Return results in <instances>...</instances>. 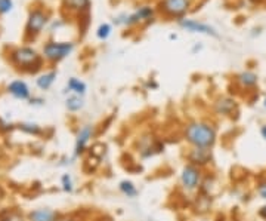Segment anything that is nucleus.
Here are the masks:
<instances>
[{
  "label": "nucleus",
  "mask_w": 266,
  "mask_h": 221,
  "mask_svg": "<svg viewBox=\"0 0 266 221\" xmlns=\"http://www.w3.org/2000/svg\"><path fill=\"white\" fill-rule=\"evenodd\" d=\"M55 79H56V72H49V73H45V74H42V76L37 79V86H39L40 89L46 91V89H49V88L53 85Z\"/></svg>",
  "instance_id": "obj_19"
},
{
  "label": "nucleus",
  "mask_w": 266,
  "mask_h": 221,
  "mask_svg": "<svg viewBox=\"0 0 266 221\" xmlns=\"http://www.w3.org/2000/svg\"><path fill=\"white\" fill-rule=\"evenodd\" d=\"M46 22H48V15H46L43 10H39V9L33 10V12L30 13V16H28L27 33H28V34H33V36L39 34V33L43 30V27L46 25Z\"/></svg>",
  "instance_id": "obj_10"
},
{
  "label": "nucleus",
  "mask_w": 266,
  "mask_h": 221,
  "mask_svg": "<svg viewBox=\"0 0 266 221\" xmlns=\"http://www.w3.org/2000/svg\"><path fill=\"white\" fill-rule=\"evenodd\" d=\"M88 91V86L83 80L77 79V77H71L67 83V91L65 92H70V94H74V95H80V97H85Z\"/></svg>",
  "instance_id": "obj_17"
},
{
  "label": "nucleus",
  "mask_w": 266,
  "mask_h": 221,
  "mask_svg": "<svg viewBox=\"0 0 266 221\" xmlns=\"http://www.w3.org/2000/svg\"><path fill=\"white\" fill-rule=\"evenodd\" d=\"M235 82H237L241 88H244V89H252V88H255V86L258 85L259 77H258V74L253 73V72H243V73L237 74Z\"/></svg>",
  "instance_id": "obj_15"
},
{
  "label": "nucleus",
  "mask_w": 266,
  "mask_h": 221,
  "mask_svg": "<svg viewBox=\"0 0 266 221\" xmlns=\"http://www.w3.org/2000/svg\"><path fill=\"white\" fill-rule=\"evenodd\" d=\"M179 25L182 28H186L188 31L191 33H200V34H207V36H213V37H217V31L210 27L209 24H204V22H200L197 19H180L179 21Z\"/></svg>",
  "instance_id": "obj_11"
},
{
  "label": "nucleus",
  "mask_w": 266,
  "mask_h": 221,
  "mask_svg": "<svg viewBox=\"0 0 266 221\" xmlns=\"http://www.w3.org/2000/svg\"><path fill=\"white\" fill-rule=\"evenodd\" d=\"M185 160H186V163H191L194 166L204 169L213 162V148L191 147L185 153Z\"/></svg>",
  "instance_id": "obj_7"
},
{
  "label": "nucleus",
  "mask_w": 266,
  "mask_h": 221,
  "mask_svg": "<svg viewBox=\"0 0 266 221\" xmlns=\"http://www.w3.org/2000/svg\"><path fill=\"white\" fill-rule=\"evenodd\" d=\"M135 148L141 160H148L164 151V143L154 134L145 132L141 137H138L135 143Z\"/></svg>",
  "instance_id": "obj_2"
},
{
  "label": "nucleus",
  "mask_w": 266,
  "mask_h": 221,
  "mask_svg": "<svg viewBox=\"0 0 266 221\" xmlns=\"http://www.w3.org/2000/svg\"><path fill=\"white\" fill-rule=\"evenodd\" d=\"M118 192H120L123 196L129 198V199H135V198H138V195H139V190H138L136 184H135L132 180H121V181L118 183Z\"/></svg>",
  "instance_id": "obj_16"
},
{
  "label": "nucleus",
  "mask_w": 266,
  "mask_h": 221,
  "mask_svg": "<svg viewBox=\"0 0 266 221\" xmlns=\"http://www.w3.org/2000/svg\"><path fill=\"white\" fill-rule=\"evenodd\" d=\"M96 137V128L95 125H82L76 134V143H74V157H80L85 153H88L89 146Z\"/></svg>",
  "instance_id": "obj_5"
},
{
  "label": "nucleus",
  "mask_w": 266,
  "mask_h": 221,
  "mask_svg": "<svg viewBox=\"0 0 266 221\" xmlns=\"http://www.w3.org/2000/svg\"><path fill=\"white\" fill-rule=\"evenodd\" d=\"M30 221H59V214L51 208H39L28 214Z\"/></svg>",
  "instance_id": "obj_13"
},
{
  "label": "nucleus",
  "mask_w": 266,
  "mask_h": 221,
  "mask_svg": "<svg viewBox=\"0 0 266 221\" xmlns=\"http://www.w3.org/2000/svg\"><path fill=\"white\" fill-rule=\"evenodd\" d=\"M109 34H111V25H109V24H101L99 28H98V31H96L98 39L105 40V39H108Z\"/></svg>",
  "instance_id": "obj_23"
},
{
  "label": "nucleus",
  "mask_w": 266,
  "mask_h": 221,
  "mask_svg": "<svg viewBox=\"0 0 266 221\" xmlns=\"http://www.w3.org/2000/svg\"><path fill=\"white\" fill-rule=\"evenodd\" d=\"M10 58L19 69L25 72H36L40 69L42 64L40 55L33 48H19L12 52Z\"/></svg>",
  "instance_id": "obj_4"
},
{
  "label": "nucleus",
  "mask_w": 266,
  "mask_h": 221,
  "mask_svg": "<svg viewBox=\"0 0 266 221\" xmlns=\"http://www.w3.org/2000/svg\"><path fill=\"white\" fill-rule=\"evenodd\" d=\"M182 138L191 147L213 148L217 143V128L207 120H191L183 126Z\"/></svg>",
  "instance_id": "obj_1"
},
{
  "label": "nucleus",
  "mask_w": 266,
  "mask_h": 221,
  "mask_svg": "<svg viewBox=\"0 0 266 221\" xmlns=\"http://www.w3.org/2000/svg\"><path fill=\"white\" fill-rule=\"evenodd\" d=\"M258 193L264 201H266V181H261L258 184Z\"/></svg>",
  "instance_id": "obj_25"
},
{
  "label": "nucleus",
  "mask_w": 266,
  "mask_h": 221,
  "mask_svg": "<svg viewBox=\"0 0 266 221\" xmlns=\"http://www.w3.org/2000/svg\"><path fill=\"white\" fill-rule=\"evenodd\" d=\"M7 91L18 100H27L30 97V88L24 80H13L12 83H9Z\"/></svg>",
  "instance_id": "obj_14"
},
{
  "label": "nucleus",
  "mask_w": 266,
  "mask_h": 221,
  "mask_svg": "<svg viewBox=\"0 0 266 221\" xmlns=\"http://www.w3.org/2000/svg\"><path fill=\"white\" fill-rule=\"evenodd\" d=\"M259 217H261L262 220L266 221V204L259 210Z\"/></svg>",
  "instance_id": "obj_26"
},
{
  "label": "nucleus",
  "mask_w": 266,
  "mask_h": 221,
  "mask_svg": "<svg viewBox=\"0 0 266 221\" xmlns=\"http://www.w3.org/2000/svg\"><path fill=\"white\" fill-rule=\"evenodd\" d=\"M62 221H74V220H62Z\"/></svg>",
  "instance_id": "obj_29"
},
{
  "label": "nucleus",
  "mask_w": 266,
  "mask_h": 221,
  "mask_svg": "<svg viewBox=\"0 0 266 221\" xmlns=\"http://www.w3.org/2000/svg\"><path fill=\"white\" fill-rule=\"evenodd\" d=\"M65 107H67V110L71 111V113H77V111H80L85 107V100L80 95L71 94L65 101Z\"/></svg>",
  "instance_id": "obj_18"
},
{
  "label": "nucleus",
  "mask_w": 266,
  "mask_h": 221,
  "mask_svg": "<svg viewBox=\"0 0 266 221\" xmlns=\"http://www.w3.org/2000/svg\"><path fill=\"white\" fill-rule=\"evenodd\" d=\"M261 135H262V138L266 141V125H264V126L261 128Z\"/></svg>",
  "instance_id": "obj_27"
},
{
  "label": "nucleus",
  "mask_w": 266,
  "mask_h": 221,
  "mask_svg": "<svg viewBox=\"0 0 266 221\" xmlns=\"http://www.w3.org/2000/svg\"><path fill=\"white\" fill-rule=\"evenodd\" d=\"M191 7V0H161L160 9L167 16H182Z\"/></svg>",
  "instance_id": "obj_8"
},
{
  "label": "nucleus",
  "mask_w": 266,
  "mask_h": 221,
  "mask_svg": "<svg viewBox=\"0 0 266 221\" xmlns=\"http://www.w3.org/2000/svg\"><path fill=\"white\" fill-rule=\"evenodd\" d=\"M153 15H154V9H153V7H150V6H144V7H139V9H138L135 13L124 16V19H121V21H117V24L135 25V24H139V22H142L144 19H150Z\"/></svg>",
  "instance_id": "obj_12"
},
{
  "label": "nucleus",
  "mask_w": 266,
  "mask_h": 221,
  "mask_svg": "<svg viewBox=\"0 0 266 221\" xmlns=\"http://www.w3.org/2000/svg\"><path fill=\"white\" fill-rule=\"evenodd\" d=\"M213 110L217 116H222V117H232L234 114L238 113V103L232 98V97H222L219 98L214 106H213Z\"/></svg>",
  "instance_id": "obj_9"
},
{
  "label": "nucleus",
  "mask_w": 266,
  "mask_h": 221,
  "mask_svg": "<svg viewBox=\"0 0 266 221\" xmlns=\"http://www.w3.org/2000/svg\"><path fill=\"white\" fill-rule=\"evenodd\" d=\"M12 9V0H0V12L6 13Z\"/></svg>",
  "instance_id": "obj_24"
},
{
  "label": "nucleus",
  "mask_w": 266,
  "mask_h": 221,
  "mask_svg": "<svg viewBox=\"0 0 266 221\" xmlns=\"http://www.w3.org/2000/svg\"><path fill=\"white\" fill-rule=\"evenodd\" d=\"M264 104H265V109H266V98H265V103H264Z\"/></svg>",
  "instance_id": "obj_28"
},
{
  "label": "nucleus",
  "mask_w": 266,
  "mask_h": 221,
  "mask_svg": "<svg viewBox=\"0 0 266 221\" xmlns=\"http://www.w3.org/2000/svg\"><path fill=\"white\" fill-rule=\"evenodd\" d=\"M64 4L71 10H88L90 7V0H64Z\"/></svg>",
  "instance_id": "obj_20"
},
{
  "label": "nucleus",
  "mask_w": 266,
  "mask_h": 221,
  "mask_svg": "<svg viewBox=\"0 0 266 221\" xmlns=\"http://www.w3.org/2000/svg\"><path fill=\"white\" fill-rule=\"evenodd\" d=\"M204 169L194 166L191 163H185L179 174V184L185 193H195L200 190L201 183L204 180Z\"/></svg>",
  "instance_id": "obj_3"
},
{
  "label": "nucleus",
  "mask_w": 266,
  "mask_h": 221,
  "mask_svg": "<svg viewBox=\"0 0 266 221\" xmlns=\"http://www.w3.org/2000/svg\"><path fill=\"white\" fill-rule=\"evenodd\" d=\"M74 51V45L71 42H49L43 48V55L49 61H61L67 58Z\"/></svg>",
  "instance_id": "obj_6"
},
{
  "label": "nucleus",
  "mask_w": 266,
  "mask_h": 221,
  "mask_svg": "<svg viewBox=\"0 0 266 221\" xmlns=\"http://www.w3.org/2000/svg\"><path fill=\"white\" fill-rule=\"evenodd\" d=\"M19 128H21V131H24L25 134H30V135H37L42 131L40 126L36 125V123H22Z\"/></svg>",
  "instance_id": "obj_22"
},
{
  "label": "nucleus",
  "mask_w": 266,
  "mask_h": 221,
  "mask_svg": "<svg viewBox=\"0 0 266 221\" xmlns=\"http://www.w3.org/2000/svg\"><path fill=\"white\" fill-rule=\"evenodd\" d=\"M61 186H62V190L65 193H73L74 192V181H73V177L70 174H64L61 177Z\"/></svg>",
  "instance_id": "obj_21"
}]
</instances>
